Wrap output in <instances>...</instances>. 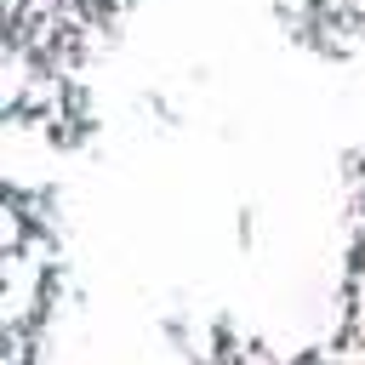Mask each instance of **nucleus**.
Returning <instances> with one entry per match:
<instances>
[]
</instances>
